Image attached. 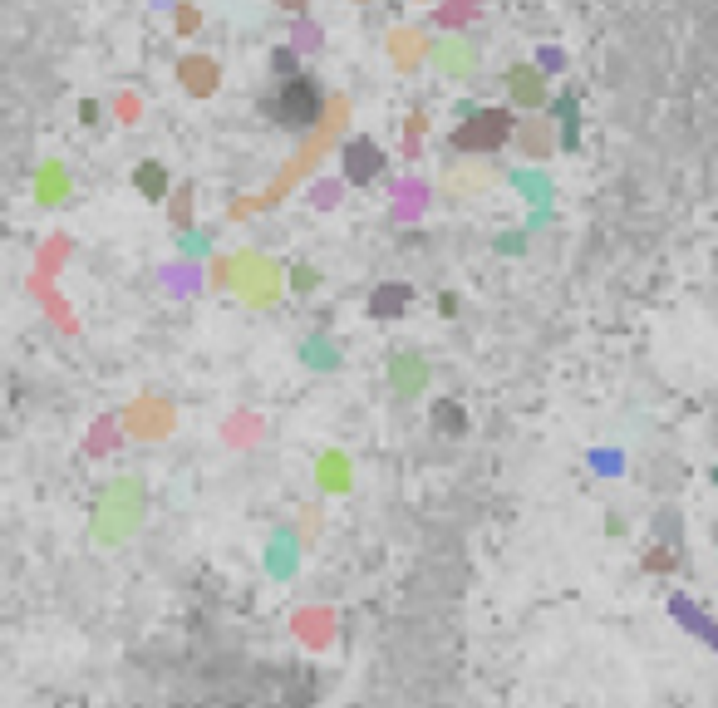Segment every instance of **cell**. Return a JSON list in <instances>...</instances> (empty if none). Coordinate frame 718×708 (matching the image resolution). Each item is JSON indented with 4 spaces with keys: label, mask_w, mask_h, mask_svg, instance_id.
Listing matches in <instances>:
<instances>
[{
    "label": "cell",
    "mask_w": 718,
    "mask_h": 708,
    "mask_svg": "<svg viewBox=\"0 0 718 708\" xmlns=\"http://www.w3.org/2000/svg\"><path fill=\"white\" fill-rule=\"evenodd\" d=\"M276 118L286 123V128H305V123H315L320 118V89H315V79H286L281 84V94H276Z\"/></svg>",
    "instance_id": "obj_1"
},
{
    "label": "cell",
    "mask_w": 718,
    "mask_h": 708,
    "mask_svg": "<svg viewBox=\"0 0 718 708\" xmlns=\"http://www.w3.org/2000/svg\"><path fill=\"white\" fill-rule=\"evenodd\" d=\"M507 133H512V118L502 114V109H487V114H478L473 123H463V128L453 133V143H458L463 153H492Z\"/></svg>",
    "instance_id": "obj_2"
},
{
    "label": "cell",
    "mask_w": 718,
    "mask_h": 708,
    "mask_svg": "<svg viewBox=\"0 0 718 708\" xmlns=\"http://www.w3.org/2000/svg\"><path fill=\"white\" fill-rule=\"evenodd\" d=\"M178 74H182V89H187V94H212V89H217V64H212V59H182Z\"/></svg>",
    "instance_id": "obj_3"
},
{
    "label": "cell",
    "mask_w": 718,
    "mask_h": 708,
    "mask_svg": "<svg viewBox=\"0 0 718 708\" xmlns=\"http://www.w3.org/2000/svg\"><path fill=\"white\" fill-rule=\"evenodd\" d=\"M345 173L355 177V182H369V177L379 173V148L374 143H350V153H345Z\"/></svg>",
    "instance_id": "obj_4"
},
{
    "label": "cell",
    "mask_w": 718,
    "mask_h": 708,
    "mask_svg": "<svg viewBox=\"0 0 718 708\" xmlns=\"http://www.w3.org/2000/svg\"><path fill=\"white\" fill-rule=\"evenodd\" d=\"M507 89H512L522 104H541V79H537V69H527V64H517V69L507 74Z\"/></svg>",
    "instance_id": "obj_5"
},
{
    "label": "cell",
    "mask_w": 718,
    "mask_h": 708,
    "mask_svg": "<svg viewBox=\"0 0 718 708\" xmlns=\"http://www.w3.org/2000/svg\"><path fill=\"white\" fill-rule=\"evenodd\" d=\"M404 300H409V291H379L374 295V315H389V310L399 315V310H404Z\"/></svg>",
    "instance_id": "obj_6"
},
{
    "label": "cell",
    "mask_w": 718,
    "mask_h": 708,
    "mask_svg": "<svg viewBox=\"0 0 718 708\" xmlns=\"http://www.w3.org/2000/svg\"><path fill=\"white\" fill-rule=\"evenodd\" d=\"M138 182H143V187H148L153 197L163 192V173H158V168H143V173H138Z\"/></svg>",
    "instance_id": "obj_7"
},
{
    "label": "cell",
    "mask_w": 718,
    "mask_h": 708,
    "mask_svg": "<svg viewBox=\"0 0 718 708\" xmlns=\"http://www.w3.org/2000/svg\"><path fill=\"white\" fill-rule=\"evenodd\" d=\"M281 5H286V10H300V5H305V0H281Z\"/></svg>",
    "instance_id": "obj_8"
}]
</instances>
